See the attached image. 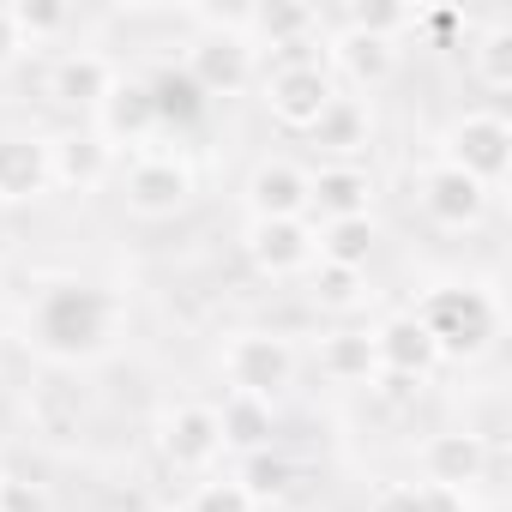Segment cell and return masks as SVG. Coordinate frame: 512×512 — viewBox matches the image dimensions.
<instances>
[{
	"label": "cell",
	"mask_w": 512,
	"mask_h": 512,
	"mask_svg": "<svg viewBox=\"0 0 512 512\" xmlns=\"http://www.w3.org/2000/svg\"><path fill=\"white\" fill-rule=\"evenodd\" d=\"M13 25H19V37H25V49H31V43L61 37V31L73 25V13L61 7V0H13Z\"/></svg>",
	"instance_id": "obj_30"
},
{
	"label": "cell",
	"mask_w": 512,
	"mask_h": 512,
	"mask_svg": "<svg viewBox=\"0 0 512 512\" xmlns=\"http://www.w3.org/2000/svg\"><path fill=\"white\" fill-rule=\"evenodd\" d=\"M223 374L241 398H278L290 380H296V350L272 332H241L229 350H223Z\"/></svg>",
	"instance_id": "obj_5"
},
{
	"label": "cell",
	"mask_w": 512,
	"mask_h": 512,
	"mask_svg": "<svg viewBox=\"0 0 512 512\" xmlns=\"http://www.w3.org/2000/svg\"><path fill=\"white\" fill-rule=\"evenodd\" d=\"M181 73L199 85L205 103H211V97H235V91L253 85V43H247L241 31H205V37L187 49V67H181Z\"/></svg>",
	"instance_id": "obj_6"
},
{
	"label": "cell",
	"mask_w": 512,
	"mask_h": 512,
	"mask_svg": "<svg viewBox=\"0 0 512 512\" xmlns=\"http://www.w3.org/2000/svg\"><path fill=\"white\" fill-rule=\"evenodd\" d=\"M332 97H338V79H332V67H320V61H284V67L266 79V109H272V121L290 127V133H314V121L332 109Z\"/></svg>",
	"instance_id": "obj_3"
},
{
	"label": "cell",
	"mask_w": 512,
	"mask_h": 512,
	"mask_svg": "<svg viewBox=\"0 0 512 512\" xmlns=\"http://www.w3.org/2000/svg\"><path fill=\"white\" fill-rule=\"evenodd\" d=\"M193 199V169L169 151H145L133 169H127V205L139 217H175L181 205Z\"/></svg>",
	"instance_id": "obj_8"
},
{
	"label": "cell",
	"mask_w": 512,
	"mask_h": 512,
	"mask_svg": "<svg viewBox=\"0 0 512 512\" xmlns=\"http://www.w3.org/2000/svg\"><path fill=\"white\" fill-rule=\"evenodd\" d=\"M247 260L266 278H296L314 266V223L308 217H253L247 223Z\"/></svg>",
	"instance_id": "obj_7"
},
{
	"label": "cell",
	"mask_w": 512,
	"mask_h": 512,
	"mask_svg": "<svg viewBox=\"0 0 512 512\" xmlns=\"http://www.w3.org/2000/svg\"><path fill=\"white\" fill-rule=\"evenodd\" d=\"M416 320H422V332L434 338L440 362H446V356H452V362L482 356V350L494 344V326H500L494 296L476 290V284H440V290H428L422 308H416Z\"/></svg>",
	"instance_id": "obj_2"
},
{
	"label": "cell",
	"mask_w": 512,
	"mask_h": 512,
	"mask_svg": "<svg viewBox=\"0 0 512 512\" xmlns=\"http://www.w3.org/2000/svg\"><path fill=\"white\" fill-rule=\"evenodd\" d=\"M0 482H7V476H0Z\"/></svg>",
	"instance_id": "obj_36"
},
{
	"label": "cell",
	"mask_w": 512,
	"mask_h": 512,
	"mask_svg": "<svg viewBox=\"0 0 512 512\" xmlns=\"http://www.w3.org/2000/svg\"><path fill=\"white\" fill-rule=\"evenodd\" d=\"M151 85V103H157V127H193L199 115H205V97H199V85L181 73V67H163L157 79H145Z\"/></svg>",
	"instance_id": "obj_26"
},
{
	"label": "cell",
	"mask_w": 512,
	"mask_h": 512,
	"mask_svg": "<svg viewBox=\"0 0 512 512\" xmlns=\"http://www.w3.org/2000/svg\"><path fill=\"white\" fill-rule=\"evenodd\" d=\"M0 512H49V494L31 482H0Z\"/></svg>",
	"instance_id": "obj_33"
},
{
	"label": "cell",
	"mask_w": 512,
	"mask_h": 512,
	"mask_svg": "<svg viewBox=\"0 0 512 512\" xmlns=\"http://www.w3.org/2000/svg\"><path fill=\"white\" fill-rule=\"evenodd\" d=\"M320 368L344 386H362V380H380V356H374V332H332L320 344Z\"/></svg>",
	"instance_id": "obj_24"
},
{
	"label": "cell",
	"mask_w": 512,
	"mask_h": 512,
	"mask_svg": "<svg viewBox=\"0 0 512 512\" xmlns=\"http://www.w3.org/2000/svg\"><path fill=\"white\" fill-rule=\"evenodd\" d=\"M368 133H374L368 109H362L356 97H332V109H326V115L314 121V133H308V139H314L320 151H332L338 163H350V157H356V151L368 145Z\"/></svg>",
	"instance_id": "obj_22"
},
{
	"label": "cell",
	"mask_w": 512,
	"mask_h": 512,
	"mask_svg": "<svg viewBox=\"0 0 512 512\" xmlns=\"http://www.w3.org/2000/svg\"><path fill=\"white\" fill-rule=\"evenodd\" d=\"M314 302H320V308H356V302H362V272L314 266Z\"/></svg>",
	"instance_id": "obj_31"
},
{
	"label": "cell",
	"mask_w": 512,
	"mask_h": 512,
	"mask_svg": "<svg viewBox=\"0 0 512 512\" xmlns=\"http://www.w3.org/2000/svg\"><path fill=\"white\" fill-rule=\"evenodd\" d=\"M217 452H223V428L211 404H181L163 416V458L175 470H211Z\"/></svg>",
	"instance_id": "obj_10"
},
{
	"label": "cell",
	"mask_w": 512,
	"mask_h": 512,
	"mask_svg": "<svg viewBox=\"0 0 512 512\" xmlns=\"http://www.w3.org/2000/svg\"><path fill=\"white\" fill-rule=\"evenodd\" d=\"M247 211L253 217H308V169L266 157L247 175Z\"/></svg>",
	"instance_id": "obj_17"
},
{
	"label": "cell",
	"mask_w": 512,
	"mask_h": 512,
	"mask_svg": "<svg viewBox=\"0 0 512 512\" xmlns=\"http://www.w3.org/2000/svg\"><path fill=\"white\" fill-rule=\"evenodd\" d=\"M115 320H121V302L103 284H49L31 314V338L55 362H91L109 350Z\"/></svg>",
	"instance_id": "obj_1"
},
{
	"label": "cell",
	"mask_w": 512,
	"mask_h": 512,
	"mask_svg": "<svg viewBox=\"0 0 512 512\" xmlns=\"http://www.w3.org/2000/svg\"><path fill=\"white\" fill-rule=\"evenodd\" d=\"M374 217H338V223H314V260L320 266H344V272H368L374 260Z\"/></svg>",
	"instance_id": "obj_21"
},
{
	"label": "cell",
	"mask_w": 512,
	"mask_h": 512,
	"mask_svg": "<svg viewBox=\"0 0 512 512\" xmlns=\"http://www.w3.org/2000/svg\"><path fill=\"white\" fill-rule=\"evenodd\" d=\"M187 512H253V500H247V488L229 476V482H199V494H193Z\"/></svg>",
	"instance_id": "obj_32"
},
{
	"label": "cell",
	"mask_w": 512,
	"mask_h": 512,
	"mask_svg": "<svg viewBox=\"0 0 512 512\" xmlns=\"http://www.w3.org/2000/svg\"><path fill=\"white\" fill-rule=\"evenodd\" d=\"M470 67H476V79L488 91H512V25L506 19H494L482 31V43L470 49Z\"/></svg>",
	"instance_id": "obj_27"
},
{
	"label": "cell",
	"mask_w": 512,
	"mask_h": 512,
	"mask_svg": "<svg viewBox=\"0 0 512 512\" xmlns=\"http://www.w3.org/2000/svg\"><path fill=\"white\" fill-rule=\"evenodd\" d=\"M374 512H464V494H446L434 482H386L374 494Z\"/></svg>",
	"instance_id": "obj_28"
},
{
	"label": "cell",
	"mask_w": 512,
	"mask_h": 512,
	"mask_svg": "<svg viewBox=\"0 0 512 512\" xmlns=\"http://www.w3.org/2000/svg\"><path fill=\"white\" fill-rule=\"evenodd\" d=\"M109 169H115V151L97 139V127H79V133L49 139V181H55V187L91 193V187L109 181Z\"/></svg>",
	"instance_id": "obj_12"
},
{
	"label": "cell",
	"mask_w": 512,
	"mask_h": 512,
	"mask_svg": "<svg viewBox=\"0 0 512 512\" xmlns=\"http://www.w3.org/2000/svg\"><path fill=\"white\" fill-rule=\"evenodd\" d=\"M163 512H187V506H163Z\"/></svg>",
	"instance_id": "obj_35"
},
{
	"label": "cell",
	"mask_w": 512,
	"mask_h": 512,
	"mask_svg": "<svg viewBox=\"0 0 512 512\" xmlns=\"http://www.w3.org/2000/svg\"><path fill=\"white\" fill-rule=\"evenodd\" d=\"M440 163H452V169L470 175L476 187H494V181L512 169V127H506V115L476 109V115L452 121V133H446V157H440Z\"/></svg>",
	"instance_id": "obj_4"
},
{
	"label": "cell",
	"mask_w": 512,
	"mask_h": 512,
	"mask_svg": "<svg viewBox=\"0 0 512 512\" xmlns=\"http://www.w3.org/2000/svg\"><path fill=\"white\" fill-rule=\"evenodd\" d=\"M422 13L416 7H392V0H380V7H350L344 13V31H362V37H380V43H398L404 31H416Z\"/></svg>",
	"instance_id": "obj_29"
},
{
	"label": "cell",
	"mask_w": 512,
	"mask_h": 512,
	"mask_svg": "<svg viewBox=\"0 0 512 512\" xmlns=\"http://www.w3.org/2000/svg\"><path fill=\"white\" fill-rule=\"evenodd\" d=\"M374 356H380V374H392V380H428L434 362H440V350H434V338L422 332L416 314H392L374 332Z\"/></svg>",
	"instance_id": "obj_14"
},
{
	"label": "cell",
	"mask_w": 512,
	"mask_h": 512,
	"mask_svg": "<svg viewBox=\"0 0 512 512\" xmlns=\"http://www.w3.org/2000/svg\"><path fill=\"white\" fill-rule=\"evenodd\" d=\"M332 67L350 85L374 91V85H386L398 73V43H380V37H362V31H338L332 37Z\"/></svg>",
	"instance_id": "obj_20"
},
{
	"label": "cell",
	"mask_w": 512,
	"mask_h": 512,
	"mask_svg": "<svg viewBox=\"0 0 512 512\" xmlns=\"http://www.w3.org/2000/svg\"><path fill=\"white\" fill-rule=\"evenodd\" d=\"M49 187H55L49 181V139L0 133V199L25 205V199H43Z\"/></svg>",
	"instance_id": "obj_15"
},
{
	"label": "cell",
	"mask_w": 512,
	"mask_h": 512,
	"mask_svg": "<svg viewBox=\"0 0 512 512\" xmlns=\"http://www.w3.org/2000/svg\"><path fill=\"white\" fill-rule=\"evenodd\" d=\"M416 199L422 211L440 223V229H470L482 211H488V187H476L470 175H458L452 163H428L416 175Z\"/></svg>",
	"instance_id": "obj_9"
},
{
	"label": "cell",
	"mask_w": 512,
	"mask_h": 512,
	"mask_svg": "<svg viewBox=\"0 0 512 512\" xmlns=\"http://www.w3.org/2000/svg\"><path fill=\"white\" fill-rule=\"evenodd\" d=\"M115 79H121V73H115L103 55L73 49V55H61V61H55L49 91H55V103H67V109H91V115H97V103L109 97V85H115Z\"/></svg>",
	"instance_id": "obj_19"
},
{
	"label": "cell",
	"mask_w": 512,
	"mask_h": 512,
	"mask_svg": "<svg viewBox=\"0 0 512 512\" xmlns=\"http://www.w3.org/2000/svg\"><path fill=\"white\" fill-rule=\"evenodd\" d=\"M157 133V103H151V85L145 79H115L109 97L97 103V139L115 151V145H139Z\"/></svg>",
	"instance_id": "obj_11"
},
{
	"label": "cell",
	"mask_w": 512,
	"mask_h": 512,
	"mask_svg": "<svg viewBox=\"0 0 512 512\" xmlns=\"http://www.w3.org/2000/svg\"><path fill=\"white\" fill-rule=\"evenodd\" d=\"M482 470H488V440L482 434L452 428V434H434L422 446V476L446 494H464L470 482H482Z\"/></svg>",
	"instance_id": "obj_13"
},
{
	"label": "cell",
	"mask_w": 512,
	"mask_h": 512,
	"mask_svg": "<svg viewBox=\"0 0 512 512\" xmlns=\"http://www.w3.org/2000/svg\"><path fill=\"white\" fill-rule=\"evenodd\" d=\"M314 31H320V13L302 7V0H266V7H247V13H241V37H247L253 49H260V43H272V49H302Z\"/></svg>",
	"instance_id": "obj_18"
},
{
	"label": "cell",
	"mask_w": 512,
	"mask_h": 512,
	"mask_svg": "<svg viewBox=\"0 0 512 512\" xmlns=\"http://www.w3.org/2000/svg\"><path fill=\"white\" fill-rule=\"evenodd\" d=\"M296 464L278 452V446H260V452H241V470H235V482L247 488V500L260 506V500H290L296 494Z\"/></svg>",
	"instance_id": "obj_23"
},
{
	"label": "cell",
	"mask_w": 512,
	"mask_h": 512,
	"mask_svg": "<svg viewBox=\"0 0 512 512\" xmlns=\"http://www.w3.org/2000/svg\"><path fill=\"white\" fill-rule=\"evenodd\" d=\"M374 205V175L356 163H326L320 175H308V211H320V223L338 217H368Z\"/></svg>",
	"instance_id": "obj_16"
},
{
	"label": "cell",
	"mask_w": 512,
	"mask_h": 512,
	"mask_svg": "<svg viewBox=\"0 0 512 512\" xmlns=\"http://www.w3.org/2000/svg\"><path fill=\"white\" fill-rule=\"evenodd\" d=\"M217 428H223V446H235V452H260V446H272V404L266 398H241V392H229V404L217 410Z\"/></svg>",
	"instance_id": "obj_25"
},
{
	"label": "cell",
	"mask_w": 512,
	"mask_h": 512,
	"mask_svg": "<svg viewBox=\"0 0 512 512\" xmlns=\"http://www.w3.org/2000/svg\"><path fill=\"white\" fill-rule=\"evenodd\" d=\"M19 55H25V37H19V25H13V7H0V73H7Z\"/></svg>",
	"instance_id": "obj_34"
}]
</instances>
